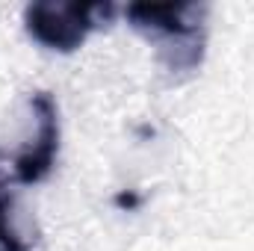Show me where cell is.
Wrapping results in <instances>:
<instances>
[{
    "mask_svg": "<svg viewBox=\"0 0 254 251\" xmlns=\"http://www.w3.org/2000/svg\"><path fill=\"white\" fill-rule=\"evenodd\" d=\"M133 30L160 45L169 71H195L204 57V15L201 3H130L125 9Z\"/></svg>",
    "mask_w": 254,
    "mask_h": 251,
    "instance_id": "cell-1",
    "label": "cell"
},
{
    "mask_svg": "<svg viewBox=\"0 0 254 251\" xmlns=\"http://www.w3.org/2000/svg\"><path fill=\"white\" fill-rule=\"evenodd\" d=\"M116 15L113 3H60V0H42L27 6L24 24L33 42H39L48 51L71 54L77 51L92 30L101 24H110Z\"/></svg>",
    "mask_w": 254,
    "mask_h": 251,
    "instance_id": "cell-2",
    "label": "cell"
},
{
    "mask_svg": "<svg viewBox=\"0 0 254 251\" xmlns=\"http://www.w3.org/2000/svg\"><path fill=\"white\" fill-rule=\"evenodd\" d=\"M33 116H36V142H30L9 169V181L21 187H33L45 181L57 163L60 154V110L57 101L48 92H36L30 98Z\"/></svg>",
    "mask_w": 254,
    "mask_h": 251,
    "instance_id": "cell-3",
    "label": "cell"
},
{
    "mask_svg": "<svg viewBox=\"0 0 254 251\" xmlns=\"http://www.w3.org/2000/svg\"><path fill=\"white\" fill-rule=\"evenodd\" d=\"M0 251H33L15 225V204L6 187H0Z\"/></svg>",
    "mask_w": 254,
    "mask_h": 251,
    "instance_id": "cell-4",
    "label": "cell"
}]
</instances>
